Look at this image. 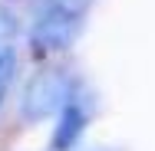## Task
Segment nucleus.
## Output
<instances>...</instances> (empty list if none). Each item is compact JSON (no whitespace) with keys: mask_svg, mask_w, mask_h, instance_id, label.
<instances>
[{"mask_svg":"<svg viewBox=\"0 0 155 151\" xmlns=\"http://www.w3.org/2000/svg\"><path fill=\"white\" fill-rule=\"evenodd\" d=\"M30 112L33 118H40V115H50V109L60 102V99H66L63 95V79L56 76V72H43V76H36L30 86Z\"/></svg>","mask_w":155,"mask_h":151,"instance_id":"f257e3e1","label":"nucleus"},{"mask_svg":"<svg viewBox=\"0 0 155 151\" xmlns=\"http://www.w3.org/2000/svg\"><path fill=\"white\" fill-rule=\"evenodd\" d=\"M83 121H86V112L79 109V102H66V112H63V121L60 128H56V148H69L76 138H79V131H83Z\"/></svg>","mask_w":155,"mask_h":151,"instance_id":"f03ea898","label":"nucleus"}]
</instances>
